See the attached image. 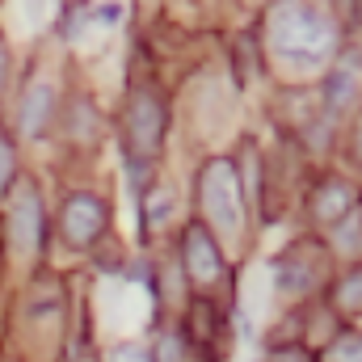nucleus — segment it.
Returning <instances> with one entry per match:
<instances>
[{
  "label": "nucleus",
  "mask_w": 362,
  "mask_h": 362,
  "mask_svg": "<svg viewBox=\"0 0 362 362\" xmlns=\"http://www.w3.org/2000/svg\"><path fill=\"white\" fill-rule=\"evenodd\" d=\"M266 34H270L274 55L282 64H291V68H303V72L325 68L337 55V25H333V17L325 8L308 4V0L274 4Z\"/></svg>",
  "instance_id": "obj_1"
},
{
  "label": "nucleus",
  "mask_w": 362,
  "mask_h": 362,
  "mask_svg": "<svg viewBox=\"0 0 362 362\" xmlns=\"http://www.w3.org/2000/svg\"><path fill=\"white\" fill-rule=\"evenodd\" d=\"M198 194H202V211L215 223V232L223 240H240L245 236V194H240V177L232 160H206L202 177H198Z\"/></svg>",
  "instance_id": "obj_2"
},
{
  "label": "nucleus",
  "mask_w": 362,
  "mask_h": 362,
  "mask_svg": "<svg viewBox=\"0 0 362 362\" xmlns=\"http://www.w3.org/2000/svg\"><path fill=\"white\" fill-rule=\"evenodd\" d=\"M165 139V110L152 93H135L127 105V144L139 156H152Z\"/></svg>",
  "instance_id": "obj_3"
},
{
  "label": "nucleus",
  "mask_w": 362,
  "mask_h": 362,
  "mask_svg": "<svg viewBox=\"0 0 362 362\" xmlns=\"http://www.w3.org/2000/svg\"><path fill=\"white\" fill-rule=\"evenodd\" d=\"M38 236H42V206H38L34 185H21L17 198L8 202V245L17 253H34Z\"/></svg>",
  "instance_id": "obj_4"
},
{
  "label": "nucleus",
  "mask_w": 362,
  "mask_h": 362,
  "mask_svg": "<svg viewBox=\"0 0 362 362\" xmlns=\"http://www.w3.org/2000/svg\"><path fill=\"white\" fill-rule=\"evenodd\" d=\"M181 262H185V274L194 278V282H215L219 270H223V253H219V245H215V236L206 232V228H198V223H189V232H185V245H181Z\"/></svg>",
  "instance_id": "obj_5"
},
{
  "label": "nucleus",
  "mask_w": 362,
  "mask_h": 362,
  "mask_svg": "<svg viewBox=\"0 0 362 362\" xmlns=\"http://www.w3.org/2000/svg\"><path fill=\"white\" fill-rule=\"evenodd\" d=\"M101 228H105V206H101V198H93V194L68 198V206H64V236H68L72 245H93V240L101 236Z\"/></svg>",
  "instance_id": "obj_6"
},
{
  "label": "nucleus",
  "mask_w": 362,
  "mask_h": 362,
  "mask_svg": "<svg viewBox=\"0 0 362 362\" xmlns=\"http://www.w3.org/2000/svg\"><path fill=\"white\" fill-rule=\"evenodd\" d=\"M51 110H55V85H47V81L30 85L25 101H21V131H25V135H42Z\"/></svg>",
  "instance_id": "obj_7"
},
{
  "label": "nucleus",
  "mask_w": 362,
  "mask_h": 362,
  "mask_svg": "<svg viewBox=\"0 0 362 362\" xmlns=\"http://www.w3.org/2000/svg\"><path fill=\"white\" fill-rule=\"evenodd\" d=\"M312 211H316L320 223H333V228H337V223L354 211V189H350L346 181H325L320 194H316V206H312Z\"/></svg>",
  "instance_id": "obj_8"
},
{
  "label": "nucleus",
  "mask_w": 362,
  "mask_h": 362,
  "mask_svg": "<svg viewBox=\"0 0 362 362\" xmlns=\"http://www.w3.org/2000/svg\"><path fill=\"white\" fill-rule=\"evenodd\" d=\"M354 93V68H333V81H329V110H341Z\"/></svg>",
  "instance_id": "obj_9"
},
{
  "label": "nucleus",
  "mask_w": 362,
  "mask_h": 362,
  "mask_svg": "<svg viewBox=\"0 0 362 362\" xmlns=\"http://www.w3.org/2000/svg\"><path fill=\"white\" fill-rule=\"evenodd\" d=\"M169 215H173V194H169V189H165V194H152V198H148V228L169 223Z\"/></svg>",
  "instance_id": "obj_10"
},
{
  "label": "nucleus",
  "mask_w": 362,
  "mask_h": 362,
  "mask_svg": "<svg viewBox=\"0 0 362 362\" xmlns=\"http://www.w3.org/2000/svg\"><path fill=\"white\" fill-rule=\"evenodd\" d=\"M337 303H346V308H362V274H350V278L337 286Z\"/></svg>",
  "instance_id": "obj_11"
},
{
  "label": "nucleus",
  "mask_w": 362,
  "mask_h": 362,
  "mask_svg": "<svg viewBox=\"0 0 362 362\" xmlns=\"http://www.w3.org/2000/svg\"><path fill=\"white\" fill-rule=\"evenodd\" d=\"M333 362H362V337H346L333 346Z\"/></svg>",
  "instance_id": "obj_12"
},
{
  "label": "nucleus",
  "mask_w": 362,
  "mask_h": 362,
  "mask_svg": "<svg viewBox=\"0 0 362 362\" xmlns=\"http://www.w3.org/2000/svg\"><path fill=\"white\" fill-rule=\"evenodd\" d=\"M13 165H17V160H13V148H8V139L0 135V194H4V185L13 181Z\"/></svg>",
  "instance_id": "obj_13"
},
{
  "label": "nucleus",
  "mask_w": 362,
  "mask_h": 362,
  "mask_svg": "<svg viewBox=\"0 0 362 362\" xmlns=\"http://www.w3.org/2000/svg\"><path fill=\"white\" fill-rule=\"evenodd\" d=\"M105 362H152V354H148L144 346H118Z\"/></svg>",
  "instance_id": "obj_14"
},
{
  "label": "nucleus",
  "mask_w": 362,
  "mask_h": 362,
  "mask_svg": "<svg viewBox=\"0 0 362 362\" xmlns=\"http://www.w3.org/2000/svg\"><path fill=\"white\" fill-rule=\"evenodd\" d=\"M0 85H4V51H0Z\"/></svg>",
  "instance_id": "obj_15"
},
{
  "label": "nucleus",
  "mask_w": 362,
  "mask_h": 362,
  "mask_svg": "<svg viewBox=\"0 0 362 362\" xmlns=\"http://www.w3.org/2000/svg\"><path fill=\"white\" fill-rule=\"evenodd\" d=\"M358 152H362V118H358Z\"/></svg>",
  "instance_id": "obj_16"
}]
</instances>
